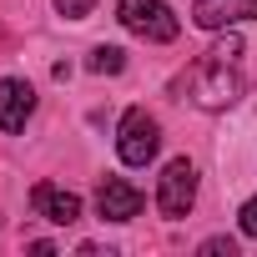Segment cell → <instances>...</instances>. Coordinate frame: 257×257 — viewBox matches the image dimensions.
Listing matches in <instances>:
<instances>
[{
	"label": "cell",
	"instance_id": "obj_5",
	"mask_svg": "<svg viewBox=\"0 0 257 257\" xmlns=\"http://www.w3.org/2000/svg\"><path fill=\"white\" fill-rule=\"evenodd\" d=\"M96 212L106 222H132V217H142V192L126 182V177H106L96 187Z\"/></svg>",
	"mask_w": 257,
	"mask_h": 257
},
{
	"label": "cell",
	"instance_id": "obj_4",
	"mask_svg": "<svg viewBox=\"0 0 257 257\" xmlns=\"http://www.w3.org/2000/svg\"><path fill=\"white\" fill-rule=\"evenodd\" d=\"M192 202H197V167L187 157H177V162H167V172L157 182V212L177 222L192 212Z\"/></svg>",
	"mask_w": 257,
	"mask_h": 257
},
{
	"label": "cell",
	"instance_id": "obj_10",
	"mask_svg": "<svg viewBox=\"0 0 257 257\" xmlns=\"http://www.w3.org/2000/svg\"><path fill=\"white\" fill-rule=\"evenodd\" d=\"M91 6H96V0H56V11H61L66 21H86V16H91Z\"/></svg>",
	"mask_w": 257,
	"mask_h": 257
},
{
	"label": "cell",
	"instance_id": "obj_6",
	"mask_svg": "<svg viewBox=\"0 0 257 257\" xmlns=\"http://www.w3.org/2000/svg\"><path fill=\"white\" fill-rule=\"evenodd\" d=\"M192 21L202 31H227L237 21H257V0H197L192 6Z\"/></svg>",
	"mask_w": 257,
	"mask_h": 257
},
{
	"label": "cell",
	"instance_id": "obj_8",
	"mask_svg": "<svg viewBox=\"0 0 257 257\" xmlns=\"http://www.w3.org/2000/svg\"><path fill=\"white\" fill-rule=\"evenodd\" d=\"M31 111H36V91H31V81L6 76V81H0V132H21V126L31 121Z\"/></svg>",
	"mask_w": 257,
	"mask_h": 257
},
{
	"label": "cell",
	"instance_id": "obj_2",
	"mask_svg": "<svg viewBox=\"0 0 257 257\" xmlns=\"http://www.w3.org/2000/svg\"><path fill=\"white\" fill-rule=\"evenodd\" d=\"M116 16H121V26L132 31V36L157 41V46L177 41V31H182L177 11H172V6H162V0H116Z\"/></svg>",
	"mask_w": 257,
	"mask_h": 257
},
{
	"label": "cell",
	"instance_id": "obj_1",
	"mask_svg": "<svg viewBox=\"0 0 257 257\" xmlns=\"http://www.w3.org/2000/svg\"><path fill=\"white\" fill-rule=\"evenodd\" d=\"M242 36L227 31L207 46V56L192 66V101L202 111H227L237 96H242Z\"/></svg>",
	"mask_w": 257,
	"mask_h": 257
},
{
	"label": "cell",
	"instance_id": "obj_9",
	"mask_svg": "<svg viewBox=\"0 0 257 257\" xmlns=\"http://www.w3.org/2000/svg\"><path fill=\"white\" fill-rule=\"evenodd\" d=\"M91 71H96V76L126 71V51H121V46H96V51H91Z\"/></svg>",
	"mask_w": 257,
	"mask_h": 257
},
{
	"label": "cell",
	"instance_id": "obj_3",
	"mask_svg": "<svg viewBox=\"0 0 257 257\" xmlns=\"http://www.w3.org/2000/svg\"><path fill=\"white\" fill-rule=\"evenodd\" d=\"M157 147H162L157 116H147L142 106H132V111L121 116V132H116V157H121L126 167H147V162L157 157Z\"/></svg>",
	"mask_w": 257,
	"mask_h": 257
},
{
	"label": "cell",
	"instance_id": "obj_12",
	"mask_svg": "<svg viewBox=\"0 0 257 257\" xmlns=\"http://www.w3.org/2000/svg\"><path fill=\"white\" fill-rule=\"evenodd\" d=\"M242 232L257 242V197H247V207H242Z\"/></svg>",
	"mask_w": 257,
	"mask_h": 257
},
{
	"label": "cell",
	"instance_id": "obj_7",
	"mask_svg": "<svg viewBox=\"0 0 257 257\" xmlns=\"http://www.w3.org/2000/svg\"><path fill=\"white\" fill-rule=\"evenodd\" d=\"M31 207H36L46 222H56V227L81 222V197H76V192H61V187H51V182H36V187H31Z\"/></svg>",
	"mask_w": 257,
	"mask_h": 257
},
{
	"label": "cell",
	"instance_id": "obj_11",
	"mask_svg": "<svg viewBox=\"0 0 257 257\" xmlns=\"http://www.w3.org/2000/svg\"><path fill=\"white\" fill-rule=\"evenodd\" d=\"M202 252H207V257H232V252H237V242H232V237H207V242H202Z\"/></svg>",
	"mask_w": 257,
	"mask_h": 257
}]
</instances>
